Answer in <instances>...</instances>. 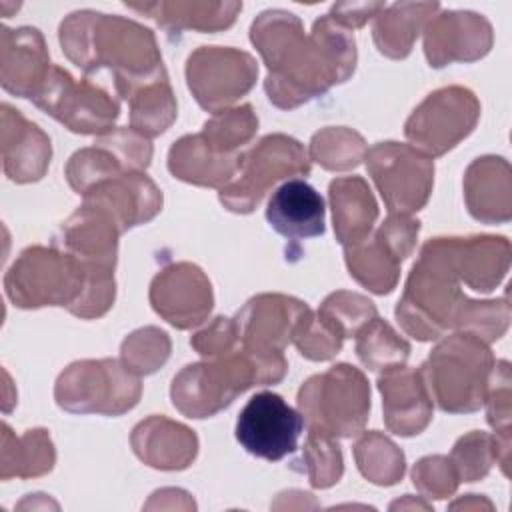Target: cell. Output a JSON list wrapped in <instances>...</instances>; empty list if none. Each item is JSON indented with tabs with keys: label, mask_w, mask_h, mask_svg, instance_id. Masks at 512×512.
<instances>
[{
	"label": "cell",
	"mask_w": 512,
	"mask_h": 512,
	"mask_svg": "<svg viewBox=\"0 0 512 512\" xmlns=\"http://www.w3.org/2000/svg\"><path fill=\"white\" fill-rule=\"evenodd\" d=\"M334 230L344 246H358L376 218V204L362 178H340L330 184Z\"/></svg>",
	"instance_id": "obj_4"
},
{
	"label": "cell",
	"mask_w": 512,
	"mask_h": 512,
	"mask_svg": "<svg viewBox=\"0 0 512 512\" xmlns=\"http://www.w3.org/2000/svg\"><path fill=\"white\" fill-rule=\"evenodd\" d=\"M278 142H280V136H266L248 156H242L240 166L260 170V172L254 178H248L234 186L222 188V192H220L222 204H226L234 212H250L258 204L264 190L270 184H274L278 178H282V174H286L288 170L308 174V162H290V164L284 162V160L304 156V150L296 140L278 160L272 158L278 148Z\"/></svg>",
	"instance_id": "obj_3"
},
{
	"label": "cell",
	"mask_w": 512,
	"mask_h": 512,
	"mask_svg": "<svg viewBox=\"0 0 512 512\" xmlns=\"http://www.w3.org/2000/svg\"><path fill=\"white\" fill-rule=\"evenodd\" d=\"M376 322L372 326H368L358 342V356L360 360L370 366L372 370H382L384 366V356H382V350L388 352V356L394 360V362H404L406 356H408V344L398 338L392 328L374 318Z\"/></svg>",
	"instance_id": "obj_5"
},
{
	"label": "cell",
	"mask_w": 512,
	"mask_h": 512,
	"mask_svg": "<svg viewBox=\"0 0 512 512\" xmlns=\"http://www.w3.org/2000/svg\"><path fill=\"white\" fill-rule=\"evenodd\" d=\"M268 224L288 240H304L324 234V200L302 178L278 186L266 206Z\"/></svg>",
	"instance_id": "obj_2"
},
{
	"label": "cell",
	"mask_w": 512,
	"mask_h": 512,
	"mask_svg": "<svg viewBox=\"0 0 512 512\" xmlns=\"http://www.w3.org/2000/svg\"><path fill=\"white\" fill-rule=\"evenodd\" d=\"M304 430L302 412L276 392L254 394L236 418V440L252 456L282 460L298 448Z\"/></svg>",
	"instance_id": "obj_1"
}]
</instances>
